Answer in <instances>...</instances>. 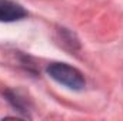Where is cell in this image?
Here are the masks:
<instances>
[{
    "label": "cell",
    "instance_id": "cell-1",
    "mask_svg": "<svg viewBox=\"0 0 123 121\" xmlns=\"http://www.w3.org/2000/svg\"><path fill=\"white\" fill-rule=\"evenodd\" d=\"M47 74L57 81L59 84L74 91H80L85 88L86 80L82 71H79L76 67H72L66 63H52L47 67Z\"/></svg>",
    "mask_w": 123,
    "mask_h": 121
},
{
    "label": "cell",
    "instance_id": "cell-3",
    "mask_svg": "<svg viewBox=\"0 0 123 121\" xmlns=\"http://www.w3.org/2000/svg\"><path fill=\"white\" fill-rule=\"evenodd\" d=\"M3 95L6 97V100L17 110V111H20V113H26V103H25V100L23 98H20L19 97V94L17 93H14V91L12 90H6L3 93Z\"/></svg>",
    "mask_w": 123,
    "mask_h": 121
},
{
    "label": "cell",
    "instance_id": "cell-2",
    "mask_svg": "<svg viewBox=\"0 0 123 121\" xmlns=\"http://www.w3.org/2000/svg\"><path fill=\"white\" fill-rule=\"evenodd\" d=\"M27 17L26 9L12 0H0V22L12 23Z\"/></svg>",
    "mask_w": 123,
    "mask_h": 121
}]
</instances>
